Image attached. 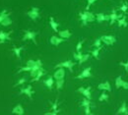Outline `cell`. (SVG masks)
<instances>
[{
  "label": "cell",
  "instance_id": "f35d334b",
  "mask_svg": "<svg viewBox=\"0 0 128 115\" xmlns=\"http://www.w3.org/2000/svg\"><path fill=\"white\" fill-rule=\"evenodd\" d=\"M60 111H61V110L58 108V109H56V110H53V111L46 112V113H44V115H58V113H59Z\"/></svg>",
  "mask_w": 128,
  "mask_h": 115
},
{
  "label": "cell",
  "instance_id": "5bb4252c",
  "mask_svg": "<svg viewBox=\"0 0 128 115\" xmlns=\"http://www.w3.org/2000/svg\"><path fill=\"white\" fill-rule=\"evenodd\" d=\"M98 90H102V91L112 92V87H110V84L108 81H106V82H104V83H100V84H98Z\"/></svg>",
  "mask_w": 128,
  "mask_h": 115
},
{
  "label": "cell",
  "instance_id": "8fae6325",
  "mask_svg": "<svg viewBox=\"0 0 128 115\" xmlns=\"http://www.w3.org/2000/svg\"><path fill=\"white\" fill-rule=\"evenodd\" d=\"M122 16H123V15H118L115 9H112V13L110 14V25L112 26V25H113V24H114L118 19H120Z\"/></svg>",
  "mask_w": 128,
  "mask_h": 115
},
{
  "label": "cell",
  "instance_id": "1f68e13d",
  "mask_svg": "<svg viewBox=\"0 0 128 115\" xmlns=\"http://www.w3.org/2000/svg\"><path fill=\"white\" fill-rule=\"evenodd\" d=\"M27 81H28V80H27V78H26V77H23V78H21V79H20V80H19V81H18V82H17L16 84L13 86V87H14V88H16V87L23 86V85L27 82Z\"/></svg>",
  "mask_w": 128,
  "mask_h": 115
},
{
  "label": "cell",
  "instance_id": "74e56055",
  "mask_svg": "<svg viewBox=\"0 0 128 115\" xmlns=\"http://www.w3.org/2000/svg\"><path fill=\"white\" fill-rule=\"evenodd\" d=\"M56 109H58V99H55V101L52 103V106L50 108V111H53V110H56Z\"/></svg>",
  "mask_w": 128,
  "mask_h": 115
},
{
  "label": "cell",
  "instance_id": "ac0fdd59",
  "mask_svg": "<svg viewBox=\"0 0 128 115\" xmlns=\"http://www.w3.org/2000/svg\"><path fill=\"white\" fill-rule=\"evenodd\" d=\"M44 85L46 86V88H48V90H52L53 89V86H54V78L53 77H51V76H49L48 79H46L44 81Z\"/></svg>",
  "mask_w": 128,
  "mask_h": 115
},
{
  "label": "cell",
  "instance_id": "4316f807",
  "mask_svg": "<svg viewBox=\"0 0 128 115\" xmlns=\"http://www.w3.org/2000/svg\"><path fill=\"white\" fill-rule=\"evenodd\" d=\"M64 79H61V80H56L55 81V86H56V90H61L63 88V85H64Z\"/></svg>",
  "mask_w": 128,
  "mask_h": 115
},
{
  "label": "cell",
  "instance_id": "7bdbcfd3",
  "mask_svg": "<svg viewBox=\"0 0 128 115\" xmlns=\"http://www.w3.org/2000/svg\"><path fill=\"white\" fill-rule=\"evenodd\" d=\"M90 115H95V114H93V113H91V114H90Z\"/></svg>",
  "mask_w": 128,
  "mask_h": 115
},
{
  "label": "cell",
  "instance_id": "7402d4cb",
  "mask_svg": "<svg viewBox=\"0 0 128 115\" xmlns=\"http://www.w3.org/2000/svg\"><path fill=\"white\" fill-rule=\"evenodd\" d=\"M84 13H85L86 16H87L88 23H93V22L96 20V15H95L94 13H92V12H90V11H85Z\"/></svg>",
  "mask_w": 128,
  "mask_h": 115
},
{
  "label": "cell",
  "instance_id": "603a6c76",
  "mask_svg": "<svg viewBox=\"0 0 128 115\" xmlns=\"http://www.w3.org/2000/svg\"><path fill=\"white\" fill-rule=\"evenodd\" d=\"M79 16H80V20L82 21V26H87L88 25V19H87L86 14L84 12H80Z\"/></svg>",
  "mask_w": 128,
  "mask_h": 115
},
{
  "label": "cell",
  "instance_id": "30bf717a",
  "mask_svg": "<svg viewBox=\"0 0 128 115\" xmlns=\"http://www.w3.org/2000/svg\"><path fill=\"white\" fill-rule=\"evenodd\" d=\"M65 77V70L64 68H57L53 74V78L56 80H61V79H64Z\"/></svg>",
  "mask_w": 128,
  "mask_h": 115
},
{
  "label": "cell",
  "instance_id": "52a82bcc",
  "mask_svg": "<svg viewBox=\"0 0 128 115\" xmlns=\"http://www.w3.org/2000/svg\"><path fill=\"white\" fill-rule=\"evenodd\" d=\"M91 89H92L91 87H87V88L81 87V88H79V89L77 90V92L80 93L81 95H83L86 99L91 100V99H92V96H91Z\"/></svg>",
  "mask_w": 128,
  "mask_h": 115
},
{
  "label": "cell",
  "instance_id": "e0dca14e",
  "mask_svg": "<svg viewBox=\"0 0 128 115\" xmlns=\"http://www.w3.org/2000/svg\"><path fill=\"white\" fill-rule=\"evenodd\" d=\"M116 114L120 115V114H126L128 115V108H127V104H126V101H123L121 106L119 107V109L117 110V113Z\"/></svg>",
  "mask_w": 128,
  "mask_h": 115
},
{
  "label": "cell",
  "instance_id": "2e32d148",
  "mask_svg": "<svg viewBox=\"0 0 128 115\" xmlns=\"http://www.w3.org/2000/svg\"><path fill=\"white\" fill-rule=\"evenodd\" d=\"M24 49H25L24 46H13L12 47V51L18 59H21V53Z\"/></svg>",
  "mask_w": 128,
  "mask_h": 115
},
{
  "label": "cell",
  "instance_id": "cb8c5ba5",
  "mask_svg": "<svg viewBox=\"0 0 128 115\" xmlns=\"http://www.w3.org/2000/svg\"><path fill=\"white\" fill-rule=\"evenodd\" d=\"M122 83H123V80H122V77H121V76L116 77V79H115V88H116L117 90L120 89V88L122 87Z\"/></svg>",
  "mask_w": 128,
  "mask_h": 115
},
{
  "label": "cell",
  "instance_id": "44dd1931",
  "mask_svg": "<svg viewBox=\"0 0 128 115\" xmlns=\"http://www.w3.org/2000/svg\"><path fill=\"white\" fill-rule=\"evenodd\" d=\"M58 35L64 39H67V38H70V36L72 35V33L69 30H63V31L58 32Z\"/></svg>",
  "mask_w": 128,
  "mask_h": 115
},
{
  "label": "cell",
  "instance_id": "484cf974",
  "mask_svg": "<svg viewBox=\"0 0 128 115\" xmlns=\"http://www.w3.org/2000/svg\"><path fill=\"white\" fill-rule=\"evenodd\" d=\"M12 23H13V21L11 20V18H10V17H7V18H5V19L2 21L1 25H2L3 27H8V26H10Z\"/></svg>",
  "mask_w": 128,
  "mask_h": 115
},
{
  "label": "cell",
  "instance_id": "6da1fadb",
  "mask_svg": "<svg viewBox=\"0 0 128 115\" xmlns=\"http://www.w3.org/2000/svg\"><path fill=\"white\" fill-rule=\"evenodd\" d=\"M24 32H25V34H24V36H23V38H22L23 41H26V40H32L34 44H38L36 39V35L38 34V32L29 31V30H26V31H24Z\"/></svg>",
  "mask_w": 128,
  "mask_h": 115
},
{
  "label": "cell",
  "instance_id": "b9f144b4",
  "mask_svg": "<svg viewBox=\"0 0 128 115\" xmlns=\"http://www.w3.org/2000/svg\"><path fill=\"white\" fill-rule=\"evenodd\" d=\"M121 88L124 89V90H128V82L123 81V83H122V87H121Z\"/></svg>",
  "mask_w": 128,
  "mask_h": 115
},
{
  "label": "cell",
  "instance_id": "ba28073f",
  "mask_svg": "<svg viewBox=\"0 0 128 115\" xmlns=\"http://www.w3.org/2000/svg\"><path fill=\"white\" fill-rule=\"evenodd\" d=\"M66 39H64L62 37H60L59 35H52L51 37H50V39H49V42H50V44L51 45H53V46H58L60 43H62L63 41H65Z\"/></svg>",
  "mask_w": 128,
  "mask_h": 115
},
{
  "label": "cell",
  "instance_id": "60d3db41",
  "mask_svg": "<svg viewBox=\"0 0 128 115\" xmlns=\"http://www.w3.org/2000/svg\"><path fill=\"white\" fill-rule=\"evenodd\" d=\"M84 112L86 115H90L92 112H91V106H87V107H84Z\"/></svg>",
  "mask_w": 128,
  "mask_h": 115
},
{
  "label": "cell",
  "instance_id": "4dcf8cb0",
  "mask_svg": "<svg viewBox=\"0 0 128 115\" xmlns=\"http://www.w3.org/2000/svg\"><path fill=\"white\" fill-rule=\"evenodd\" d=\"M83 53L81 52V51H78V52H75V53H73V57H74V59L76 60V61H80L81 59H82V57H83Z\"/></svg>",
  "mask_w": 128,
  "mask_h": 115
},
{
  "label": "cell",
  "instance_id": "d6a6232c",
  "mask_svg": "<svg viewBox=\"0 0 128 115\" xmlns=\"http://www.w3.org/2000/svg\"><path fill=\"white\" fill-rule=\"evenodd\" d=\"M9 16H10V13H7L6 10H3V11L0 13V25H1L2 21H3L5 18H7V17H9Z\"/></svg>",
  "mask_w": 128,
  "mask_h": 115
},
{
  "label": "cell",
  "instance_id": "7c38bea8",
  "mask_svg": "<svg viewBox=\"0 0 128 115\" xmlns=\"http://www.w3.org/2000/svg\"><path fill=\"white\" fill-rule=\"evenodd\" d=\"M96 20L98 23H102L106 21H110V15H106L104 13H98L96 14Z\"/></svg>",
  "mask_w": 128,
  "mask_h": 115
},
{
  "label": "cell",
  "instance_id": "3957f363",
  "mask_svg": "<svg viewBox=\"0 0 128 115\" xmlns=\"http://www.w3.org/2000/svg\"><path fill=\"white\" fill-rule=\"evenodd\" d=\"M34 94V90H32V87L31 85H28V86H26L25 88H22L21 90H20V92H19V95H26L29 99H32V95Z\"/></svg>",
  "mask_w": 128,
  "mask_h": 115
},
{
  "label": "cell",
  "instance_id": "e575fe53",
  "mask_svg": "<svg viewBox=\"0 0 128 115\" xmlns=\"http://www.w3.org/2000/svg\"><path fill=\"white\" fill-rule=\"evenodd\" d=\"M102 39H100V37H98V38H96V40L94 41V43H93V47H96V48H98V47H102Z\"/></svg>",
  "mask_w": 128,
  "mask_h": 115
},
{
  "label": "cell",
  "instance_id": "277c9868",
  "mask_svg": "<svg viewBox=\"0 0 128 115\" xmlns=\"http://www.w3.org/2000/svg\"><path fill=\"white\" fill-rule=\"evenodd\" d=\"M91 71H92V68H91V67H87V68H85V69L82 71V73H81L80 75H78V76L75 77V79L83 80V79H87V78H91V77H93Z\"/></svg>",
  "mask_w": 128,
  "mask_h": 115
},
{
  "label": "cell",
  "instance_id": "8d00e7d4",
  "mask_svg": "<svg viewBox=\"0 0 128 115\" xmlns=\"http://www.w3.org/2000/svg\"><path fill=\"white\" fill-rule=\"evenodd\" d=\"M85 40H86V39H82L80 41H78V43H77V45H76V51H77V52H78V51H81L82 47H83V44H84V42H85Z\"/></svg>",
  "mask_w": 128,
  "mask_h": 115
},
{
  "label": "cell",
  "instance_id": "4fadbf2b",
  "mask_svg": "<svg viewBox=\"0 0 128 115\" xmlns=\"http://www.w3.org/2000/svg\"><path fill=\"white\" fill-rule=\"evenodd\" d=\"M12 113L17 115H24L25 114V109H24V107L21 104H17L15 107H13Z\"/></svg>",
  "mask_w": 128,
  "mask_h": 115
},
{
  "label": "cell",
  "instance_id": "ffe728a7",
  "mask_svg": "<svg viewBox=\"0 0 128 115\" xmlns=\"http://www.w3.org/2000/svg\"><path fill=\"white\" fill-rule=\"evenodd\" d=\"M116 22H117V26H118L119 28H121V27L127 28L128 27V23H127V21H126V16H122L120 19H118Z\"/></svg>",
  "mask_w": 128,
  "mask_h": 115
},
{
  "label": "cell",
  "instance_id": "f546056e",
  "mask_svg": "<svg viewBox=\"0 0 128 115\" xmlns=\"http://www.w3.org/2000/svg\"><path fill=\"white\" fill-rule=\"evenodd\" d=\"M119 10L121 11V12H123V13H126L128 11V3L127 1H125V2H123L122 4H121V6L119 7Z\"/></svg>",
  "mask_w": 128,
  "mask_h": 115
},
{
  "label": "cell",
  "instance_id": "d590c367",
  "mask_svg": "<svg viewBox=\"0 0 128 115\" xmlns=\"http://www.w3.org/2000/svg\"><path fill=\"white\" fill-rule=\"evenodd\" d=\"M98 0H87V6H86V10L85 11H89L90 10V8H91V6L94 4V3H96Z\"/></svg>",
  "mask_w": 128,
  "mask_h": 115
},
{
  "label": "cell",
  "instance_id": "ee69618b",
  "mask_svg": "<svg viewBox=\"0 0 128 115\" xmlns=\"http://www.w3.org/2000/svg\"><path fill=\"white\" fill-rule=\"evenodd\" d=\"M120 115H126V114H120Z\"/></svg>",
  "mask_w": 128,
  "mask_h": 115
},
{
  "label": "cell",
  "instance_id": "9a60e30c",
  "mask_svg": "<svg viewBox=\"0 0 128 115\" xmlns=\"http://www.w3.org/2000/svg\"><path fill=\"white\" fill-rule=\"evenodd\" d=\"M49 25H50L51 29L54 31V33H58V32H59V31H58L59 24L54 20V18H53V17H50V18H49Z\"/></svg>",
  "mask_w": 128,
  "mask_h": 115
},
{
  "label": "cell",
  "instance_id": "d4e9b609",
  "mask_svg": "<svg viewBox=\"0 0 128 115\" xmlns=\"http://www.w3.org/2000/svg\"><path fill=\"white\" fill-rule=\"evenodd\" d=\"M102 47H98V48H95V49L92 50V56L93 57H95L96 59H100V57H98V55H100V51L102 50Z\"/></svg>",
  "mask_w": 128,
  "mask_h": 115
},
{
  "label": "cell",
  "instance_id": "9c48e42d",
  "mask_svg": "<svg viewBox=\"0 0 128 115\" xmlns=\"http://www.w3.org/2000/svg\"><path fill=\"white\" fill-rule=\"evenodd\" d=\"M13 31H10V32H3V31H0V44L2 43H5L7 40H11V33Z\"/></svg>",
  "mask_w": 128,
  "mask_h": 115
},
{
  "label": "cell",
  "instance_id": "8992f818",
  "mask_svg": "<svg viewBox=\"0 0 128 115\" xmlns=\"http://www.w3.org/2000/svg\"><path fill=\"white\" fill-rule=\"evenodd\" d=\"M27 15H28V17H29L31 20L36 21V19H38V18L40 17V8H38V7H32L30 11L27 12Z\"/></svg>",
  "mask_w": 128,
  "mask_h": 115
},
{
  "label": "cell",
  "instance_id": "5b68a950",
  "mask_svg": "<svg viewBox=\"0 0 128 115\" xmlns=\"http://www.w3.org/2000/svg\"><path fill=\"white\" fill-rule=\"evenodd\" d=\"M102 41L106 45H113L116 42V37L114 35H102L100 36Z\"/></svg>",
  "mask_w": 128,
  "mask_h": 115
},
{
  "label": "cell",
  "instance_id": "7a4b0ae2",
  "mask_svg": "<svg viewBox=\"0 0 128 115\" xmlns=\"http://www.w3.org/2000/svg\"><path fill=\"white\" fill-rule=\"evenodd\" d=\"M75 65H76V63H75V62H73V61H71V60H66V61H63V62L58 63L57 65L55 66V68H56V69H57V68H64V69H68L71 73H73V72H74L73 68H74V66Z\"/></svg>",
  "mask_w": 128,
  "mask_h": 115
},
{
  "label": "cell",
  "instance_id": "d6986e66",
  "mask_svg": "<svg viewBox=\"0 0 128 115\" xmlns=\"http://www.w3.org/2000/svg\"><path fill=\"white\" fill-rule=\"evenodd\" d=\"M44 74H46V70H44V67H42V68H40V71H38V73L36 74V76L34 78L31 79V83L38 82V81L40 80V78H42Z\"/></svg>",
  "mask_w": 128,
  "mask_h": 115
},
{
  "label": "cell",
  "instance_id": "ab89813d",
  "mask_svg": "<svg viewBox=\"0 0 128 115\" xmlns=\"http://www.w3.org/2000/svg\"><path fill=\"white\" fill-rule=\"evenodd\" d=\"M119 65L123 66V67H124V69H125V71L128 73V59H127V61H126V62H123V61L119 62Z\"/></svg>",
  "mask_w": 128,
  "mask_h": 115
},
{
  "label": "cell",
  "instance_id": "83f0119b",
  "mask_svg": "<svg viewBox=\"0 0 128 115\" xmlns=\"http://www.w3.org/2000/svg\"><path fill=\"white\" fill-rule=\"evenodd\" d=\"M81 105L83 106V107H87V106H92V102H91V100L88 99H86V98H84L83 100H82V102H81Z\"/></svg>",
  "mask_w": 128,
  "mask_h": 115
},
{
  "label": "cell",
  "instance_id": "836d02e7",
  "mask_svg": "<svg viewBox=\"0 0 128 115\" xmlns=\"http://www.w3.org/2000/svg\"><path fill=\"white\" fill-rule=\"evenodd\" d=\"M90 54L89 53H86V54H84L83 55V57H82V59H81L80 61H79V65H82L84 62H86V61H88L89 60V58H90Z\"/></svg>",
  "mask_w": 128,
  "mask_h": 115
},
{
  "label": "cell",
  "instance_id": "f1b7e54d",
  "mask_svg": "<svg viewBox=\"0 0 128 115\" xmlns=\"http://www.w3.org/2000/svg\"><path fill=\"white\" fill-rule=\"evenodd\" d=\"M108 95L106 94V93H102V95L100 96V98H98V101H100V102H102V101H108Z\"/></svg>",
  "mask_w": 128,
  "mask_h": 115
}]
</instances>
